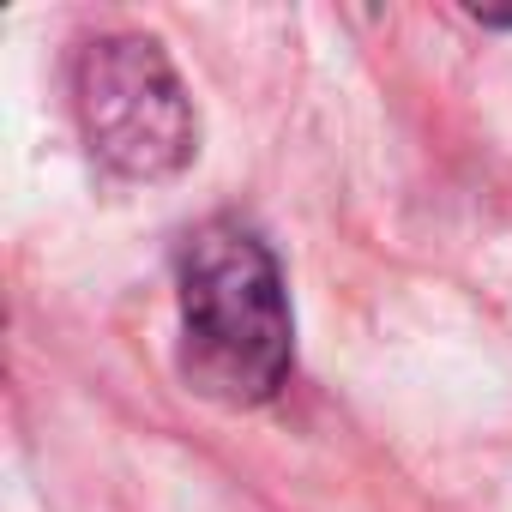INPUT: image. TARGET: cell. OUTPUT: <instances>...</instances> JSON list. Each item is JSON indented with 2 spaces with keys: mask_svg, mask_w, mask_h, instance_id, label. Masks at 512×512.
I'll list each match as a JSON object with an SVG mask.
<instances>
[{
  "mask_svg": "<svg viewBox=\"0 0 512 512\" xmlns=\"http://www.w3.org/2000/svg\"><path fill=\"white\" fill-rule=\"evenodd\" d=\"M73 109L97 163L127 181H169L199 151L193 97L157 37L121 31L85 43L73 67Z\"/></svg>",
  "mask_w": 512,
  "mask_h": 512,
  "instance_id": "obj_2",
  "label": "cell"
},
{
  "mask_svg": "<svg viewBox=\"0 0 512 512\" xmlns=\"http://www.w3.org/2000/svg\"><path fill=\"white\" fill-rule=\"evenodd\" d=\"M175 284H181V380L223 410H253L278 398L296 356L278 253L247 223L211 217L187 235Z\"/></svg>",
  "mask_w": 512,
  "mask_h": 512,
  "instance_id": "obj_1",
  "label": "cell"
}]
</instances>
